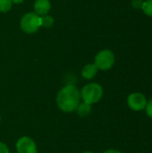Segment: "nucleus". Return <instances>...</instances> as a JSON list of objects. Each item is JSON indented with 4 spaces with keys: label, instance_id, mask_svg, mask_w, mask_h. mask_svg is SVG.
Wrapping results in <instances>:
<instances>
[{
    "label": "nucleus",
    "instance_id": "f8f14e48",
    "mask_svg": "<svg viewBox=\"0 0 152 153\" xmlns=\"http://www.w3.org/2000/svg\"><path fill=\"white\" fill-rule=\"evenodd\" d=\"M142 9L143 10V12L146 15L152 17V0L144 1L142 3Z\"/></svg>",
    "mask_w": 152,
    "mask_h": 153
},
{
    "label": "nucleus",
    "instance_id": "1a4fd4ad",
    "mask_svg": "<svg viewBox=\"0 0 152 153\" xmlns=\"http://www.w3.org/2000/svg\"><path fill=\"white\" fill-rule=\"evenodd\" d=\"M77 114L82 117H86L87 116H89L91 112V105L87 104L85 102L83 103H80L76 108Z\"/></svg>",
    "mask_w": 152,
    "mask_h": 153
},
{
    "label": "nucleus",
    "instance_id": "f03ea898",
    "mask_svg": "<svg viewBox=\"0 0 152 153\" xmlns=\"http://www.w3.org/2000/svg\"><path fill=\"white\" fill-rule=\"evenodd\" d=\"M103 96V89L99 83L91 82L85 85L81 91V97L83 102L92 105L99 102Z\"/></svg>",
    "mask_w": 152,
    "mask_h": 153
},
{
    "label": "nucleus",
    "instance_id": "f257e3e1",
    "mask_svg": "<svg viewBox=\"0 0 152 153\" xmlns=\"http://www.w3.org/2000/svg\"><path fill=\"white\" fill-rule=\"evenodd\" d=\"M81 93L74 85H66L60 90L56 96V104L58 108L66 113L76 110L80 104Z\"/></svg>",
    "mask_w": 152,
    "mask_h": 153
},
{
    "label": "nucleus",
    "instance_id": "7ed1b4c3",
    "mask_svg": "<svg viewBox=\"0 0 152 153\" xmlns=\"http://www.w3.org/2000/svg\"><path fill=\"white\" fill-rule=\"evenodd\" d=\"M20 27L23 32L33 34L41 27V17L34 12L26 13L21 19Z\"/></svg>",
    "mask_w": 152,
    "mask_h": 153
},
{
    "label": "nucleus",
    "instance_id": "2eb2a0df",
    "mask_svg": "<svg viewBox=\"0 0 152 153\" xmlns=\"http://www.w3.org/2000/svg\"><path fill=\"white\" fill-rule=\"evenodd\" d=\"M142 3L143 2H142L141 0H133V5L135 7V8H142Z\"/></svg>",
    "mask_w": 152,
    "mask_h": 153
},
{
    "label": "nucleus",
    "instance_id": "ddd939ff",
    "mask_svg": "<svg viewBox=\"0 0 152 153\" xmlns=\"http://www.w3.org/2000/svg\"><path fill=\"white\" fill-rule=\"evenodd\" d=\"M145 110H146L147 115H148L151 118H152V99L150 101H148L147 106H146V108H145Z\"/></svg>",
    "mask_w": 152,
    "mask_h": 153
},
{
    "label": "nucleus",
    "instance_id": "6e6552de",
    "mask_svg": "<svg viewBox=\"0 0 152 153\" xmlns=\"http://www.w3.org/2000/svg\"><path fill=\"white\" fill-rule=\"evenodd\" d=\"M98 73V68L94 64H88L84 65V67L82 70V76L86 80H91L93 79Z\"/></svg>",
    "mask_w": 152,
    "mask_h": 153
},
{
    "label": "nucleus",
    "instance_id": "f3484780",
    "mask_svg": "<svg viewBox=\"0 0 152 153\" xmlns=\"http://www.w3.org/2000/svg\"><path fill=\"white\" fill-rule=\"evenodd\" d=\"M13 1V4H22L24 0H12Z\"/></svg>",
    "mask_w": 152,
    "mask_h": 153
},
{
    "label": "nucleus",
    "instance_id": "20e7f679",
    "mask_svg": "<svg viewBox=\"0 0 152 153\" xmlns=\"http://www.w3.org/2000/svg\"><path fill=\"white\" fill-rule=\"evenodd\" d=\"M115 55L109 49H103L99 51L94 60V65L98 68V70L108 71L111 69L115 64Z\"/></svg>",
    "mask_w": 152,
    "mask_h": 153
},
{
    "label": "nucleus",
    "instance_id": "0eeeda50",
    "mask_svg": "<svg viewBox=\"0 0 152 153\" xmlns=\"http://www.w3.org/2000/svg\"><path fill=\"white\" fill-rule=\"evenodd\" d=\"M34 13L39 16L46 15L51 9V3L49 0H36L34 2Z\"/></svg>",
    "mask_w": 152,
    "mask_h": 153
},
{
    "label": "nucleus",
    "instance_id": "4468645a",
    "mask_svg": "<svg viewBox=\"0 0 152 153\" xmlns=\"http://www.w3.org/2000/svg\"><path fill=\"white\" fill-rule=\"evenodd\" d=\"M0 153H10L8 147L1 142H0Z\"/></svg>",
    "mask_w": 152,
    "mask_h": 153
},
{
    "label": "nucleus",
    "instance_id": "a211bd4d",
    "mask_svg": "<svg viewBox=\"0 0 152 153\" xmlns=\"http://www.w3.org/2000/svg\"><path fill=\"white\" fill-rule=\"evenodd\" d=\"M82 153H93V152H82Z\"/></svg>",
    "mask_w": 152,
    "mask_h": 153
},
{
    "label": "nucleus",
    "instance_id": "39448f33",
    "mask_svg": "<svg viewBox=\"0 0 152 153\" xmlns=\"http://www.w3.org/2000/svg\"><path fill=\"white\" fill-rule=\"evenodd\" d=\"M147 99L141 92H133L128 96L127 104L129 108L133 111L144 110L147 106Z\"/></svg>",
    "mask_w": 152,
    "mask_h": 153
},
{
    "label": "nucleus",
    "instance_id": "423d86ee",
    "mask_svg": "<svg viewBox=\"0 0 152 153\" xmlns=\"http://www.w3.org/2000/svg\"><path fill=\"white\" fill-rule=\"evenodd\" d=\"M16 150L18 153H37V146L31 138L23 136L17 141Z\"/></svg>",
    "mask_w": 152,
    "mask_h": 153
},
{
    "label": "nucleus",
    "instance_id": "6ab92c4d",
    "mask_svg": "<svg viewBox=\"0 0 152 153\" xmlns=\"http://www.w3.org/2000/svg\"><path fill=\"white\" fill-rule=\"evenodd\" d=\"M0 122H1V117H0Z\"/></svg>",
    "mask_w": 152,
    "mask_h": 153
},
{
    "label": "nucleus",
    "instance_id": "9b49d317",
    "mask_svg": "<svg viewBox=\"0 0 152 153\" xmlns=\"http://www.w3.org/2000/svg\"><path fill=\"white\" fill-rule=\"evenodd\" d=\"M13 5L12 0H0V12L7 13L11 10Z\"/></svg>",
    "mask_w": 152,
    "mask_h": 153
},
{
    "label": "nucleus",
    "instance_id": "dca6fc26",
    "mask_svg": "<svg viewBox=\"0 0 152 153\" xmlns=\"http://www.w3.org/2000/svg\"><path fill=\"white\" fill-rule=\"evenodd\" d=\"M103 153H122V152H119V151H117V150H108V151L104 152Z\"/></svg>",
    "mask_w": 152,
    "mask_h": 153
},
{
    "label": "nucleus",
    "instance_id": "9d476101",
    "mask_svg": "<svg viewBox=\"0 0 152 153\" xmlns=\"http://www.w3.org/2000/svg\"><path fill=\"white\" fill-rule=\"evenodd\" d=\"M40 17H41V26L42 27L48 29V28H51L54 25L55 20L51 15L46 14V15H43V16H40Z\"/></svg>",
    "mask_w": 152,
    "mask_h": 153
}]
</instances>
